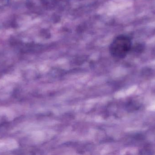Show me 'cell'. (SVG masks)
Listing matches in <instances>:
<instances>
[{
    "instance_id": "1",
    "label": "cell",
    "mask_w": 155,
    "mask_h": 155,
    "mask_svg": "<svg viewBox=\"0 0 155 155\" xmlns=\"http://www.w3.org/2000/svg\"><path fill=\"white\" fill-rule=\"evenodd\" d=\"M132 46V42L129 37L125 35H119L111 43L109 51L114 57L123 58L130 52Z\"/></svg>"
}]
</instances>
